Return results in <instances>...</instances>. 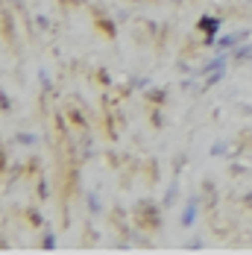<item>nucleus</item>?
Masks as SVG:
<instances>
[{
    "label": "nucleus",
    "mask_w": 252,
    "mask_h": 255,
    "mask_svg": "<svg viewBox=\"0 0 252 255\" xmlns=\"http://www.w3.org/2000/svg\"><path fill=\"white\" fill-rule=\"evenodd\" d=\"M197 205H200V203H194V200H191V205H188V211L182 214V223H185V226H191V223H194V214H197Z\"/></svg>",
    "instance_id": "f03ea898"
},
{
    "label": "nucleus",
    "mask_w": 252,
    "mask_h": 255,
    "mask_svg": "<svg viewBox=\"0 0 252 255\" xmlns=\"http://www.w3.org/2000/svg\"><path fill=\"white\" fill-rule=\"evenodd\" d=\"M247 38H250V32H244V29H241V32H232V35H223V38L217 41V47H220V50H232V47L244 44Z\"/></svg>",
    "instance_id": "f257e3e1"
}]
</instances>
